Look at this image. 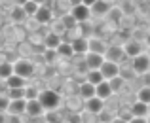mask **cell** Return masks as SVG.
Listing matches in <instances>:
<instances>
[{
  "label": "cell",
  "mask_w": 150,
  "mask_h": 123,
  "mask_svg": "<svg viewBox=\"0 0 150 123\" xmlns=\"http://www.w3.org/2000/svg\"><path fill=\"white\" fill-rule=\"evenodd\" d=\"M38 101H40L42 106H44L46 112H53V110H59V108H61L63 98H61V95H59L57 91H53V89H42Z\"/></svg>",
  "instance_id": "6da1fadb"
},
{
  "label": "cell",
  "mask_w": 150,
  "mask_h": 123,
  "mask_svg": "<svg viewBox=\"0 0 150 123\" xmlns=\"http://www.w3.org/2000/svg\"><path fill=\"white\" fill-rule=\"evenodd\" d=\"M13 74H17V76L25 78V80H30V78L34 76V63L30 61V59H17V61L13 63Z\"/></svg>",
  "instance_id": "7a4b0ae2"
},
{
  "label": "cell",
  "mask_w": 150,
  "mask_h": 123,
  "mask_svg": "<svg viewBox=\"0 0 150 123\" xmlns=\"http://www.w3.org/2000/svg\"><path fill=\"white\" fill-rule=\"evenodd\" d=\"M122 47H124L125 57H127V59H135V57H139L141 53H144V47H146V46H144L143 42L131 38V40H127V42L122 44Z\"/></svg>",
  "instance_id": "3957f363"
},
{
  "label": "cell",
  "mask_w": 150,
  "mask_h": 123,
  "mask_svg": "<svg viewBox=\"0 0 150 123\" xmlns=\"http://www.w3.org/2000/svg\"><path fill=\"white\" fill-rule=\"evenodd\" d=\"M131 66L137 76H143V74L150 72V53H141L139 57L131 59Z\"/></svg>",
  "instance_id": "277c9868"
},
{
  "label": "cell",
  "mask_w": 150,
  "mask_h": 123,
  "mask_svg": "<svg viewBox=\"0 0 150 123\" xmlns=\"http://www.w3.org/2000/svg\"><path fill=\"white\" fill-rule=\"evenodd\" d=\"M69 13L74 17V21H76L78 25H82V23H88L89 19H91V8H88L86 4H78V6L70 8Z\"/></svg>",
  "instance_id": "5b68a950"
},
{
  "label": "cell",
  "mask_w": 150,
  "mask_h": 123,
  "mask_svg": "<svg viewBox=\"0 0 150 123\" xmlns=\"http://www.w3.org/2000/svg\"><path fill=\"white\" fill-rule=\"evenodd\" d=\"M34 19L38 21V25H40V27L42 25H51V23H53V19H55L53 8H51V6H46V4H40L36 15H34Z\"/></svg>",
  "instance_id": "8992f818"
},
{
  "label": "cell",
  "mask_w": 150,
  "mask_h": 123,
  "mask_svg": "<svg viewBox=\"0 0 150 123\" xmlns=\"http://www.w3.org/2000/svg\"><path fill=\"white\" fill-rule=\"evenodd\" d=\"M105 59L106 61H114V63H120L125 59V51L124 47H122V44H110L108 47H106V53H105Z\"/></svg>",
  "instance_id": "52a82bcc"
},
{
  "label": "cell",
  "mask_w": 150,
  "mask_h": 123,
  "mask_svg": "<svg viewBox=\"0 0 150 123\" xmlns=\"http://www.w3.org/2000/svg\"><path fill=\"white\" fill-rule=\"evenodd\" d=\"M11 117H21L23 114H27V98H15V101H10V106H8V112Z\"/></svg>",
  "instance_id": "ba28073f"
},
{
  "label": "cell",
  "mask_w": 150,
  "mask_h": 123,
  "mask_svg": "<svg viewBox=\"0 0 150 123\" xmlns=\"http://www.w3.org/2000/svg\"><path fill=\"white\" fill-rule=\"evenodd\" d=\"M84 63H86V66H88V70H99L103 66V63H105V55L88 51V53L84 55Z\"/></svg>",
  "instance_id": "9c48e42d"
},
{
  "label": "cell",
  "mask_w": 150,
  "mask_h": 123,
  "mask_svg": "<svg viewBox=\"0 0 150 123\" xmlns=\"http://www.w3.org/2000/svg\"><path fill=\"white\" fill-rule=\"evenodd\" d=\"M99 70L103 72V76H105V80H112V78L120 76V63L106 61V59H105V63H103V66H101Z\"/></svg>",
  "instance_id": "30bf717a"
},
{
  "label": "cell",
  "mask_w": 150,
  "mask_h": 123,
  "mask_svg": "<svg viewBox=\"0 0 150 123\" xmlns=\"http://www.w3.org/2000/svg\"><path fill=\"white\" fill-rule=\"evenodd\" d=\"M105 106H106V101H103V98H99L95 95V97H91V98H88V101H86V108L84 110H89V112H93V114H97V116H99L103 110H105Z\"/></svg>",
  "instance_id": "8fae6325"
},
{
  "label": "cell",
  "mask_w": 150,
  "mask_h": 123,
  "mask_svg": "<svg viewBox=\"0 0 150 123\" xmlns=\"http://www.w3.org/2000/svg\"><path fill=\"white\" fill-rule=\"evenodd\" d=\"M46 114L44 106L40 104L38 98H33V101H27V116L30 117H42Z\"/></svg>",
  "instance_id": "7c38bea8"
},
{
  "label": "cell",
  "mask_w": 150,
  "mask_h": 123,
  "mask_svg": "<svg viewBox=\"0 0 150 123\" xmlns=\"http://www.w3.org/2000/svg\"><path fill=\"white\" fill-rule=\"evenodd\" d=\"M88 44H89V51H91V53H101V55H105L106 47H108V44L103 40V38H99V36L88 38Z\"/></svg>",
  "instance_id": "4fadbf2b"
},
{
  "label": "cell",
  "mask_w": 150,
  "mask_h": 123,
  "mask_svg": "<svg viewBox=\"0 0 150 123\" xmlns=\"http://www.w3.org/2000/svg\"><path fill=\"white\" fill-rule=\"evenodd\" d=\"M72 44V49H74V55H86L89 51V44H88V38L84 36H76L70 40Z\"/></svg>",
  "instance_id": "5bb4252c"
},
{
  "label": "cell",
  "mask_w": 150,
  "mask_h": 123,
  "mask_svg": "<svg viewBox=\"0 0 150 123\" xmlns=\"http://www.w3.org/2000/svg\"><path fill=\"white\" fill-rule=\"evenodd\" d=\"M78 95H80L84 101H88V98H91V97H95L97 95V85H93L91 82H82L80 83V87H78Z\"/></svg>",
  "instance_id": "9a60e30c"
},
{
  "label": "cell",
  "mask_w": 150,
  "mask_h": 123,
  "mask_svg": "<svg viewBox=\"0 0 150 123\" xmlns=\"http://www.w3.org/2000/svg\"><path fill=\"white\" fill-rule=\"evenodd\" d=\"M61 34H57V32H53V30H50L48 34L44 36V40H42V44H44V47L46 49H57L59 46H61Z\"/></svg>",
  "instance_id": "2e32d148"
},
{
  "label": "cell",
  "mask_w": 150,
  "mask_h": 123,
  "mask_svg": "<svg viewBox=\"0 0 150 123\" xmlns=\"http://www.w3.org/2000/svg\"><path fill=\"white\" fill-rule=\"evenodd\" d=\"M65 104L69 106V110H70V112H82V110L86 108V101L80 97V95H78V97L70 95V97L65 101Z\"/></svg>",
  "instance_id": "e0dca14e"
},
{
  "label": "cell",
  "mask_w": 150,
  "mask_h": 123,
  "mask_svg": "<svg viewBox=\"0 0 150 123\" xmlns=\"http://www.w3.org/2000/svg\"><path fill=\"white\" fill-rule=\"evenodd\" d=\"M10 19H11V23H15V25H21V23H27L29 15L25 13L23 6H13L11 11H10Z\"/></svg>",
  "instance_id": "ac0fdd59"
},
{
  "label": "cell",
  "mask_w": 150,
  "mask_h": 123,
  "mask_svg": "<svg viewBox=\"0 0 150 123\" xmlns=\"http://www.w3.org/2000/svg\"><path fill=\"white\" fill-rule=\"evenodd\" d=\"M108 11H110V2H106V0H97L91 6V15H95V17H105Z\"/></svg>",
  "instance_id": "d6986e66"
},
{
  "label": "cell",
  "mask_w": 150,
  "mask_h": 123,
  "mask_svg": "<svg viewBox=\"0 0 150 123\" xmlns=\"http://www.w3.org/2000/svg\"><path fill=\"white\" fill-rule=\"evenodd\" d=\"M129 108H131L133 116H139V117H148L150 116V104H144V102H141V101H135Z\"/></svg>",
  "instance_id": "ffe728a7"
},
{
  "label": "cell",
  "mask_w": 150,
  "mask_h": 123,
  "mask_svg": "<svg viewBox=\"0 0 150 123\" xmlns=\"http://www.w3.org/2000/svg\"><path fill=\"white\" fill-rule=\"evenodd\" d=\"M97 97L103 98V101H108V98L114 97V91H112V87H110V82L108 80L101 82L99 85H97Z\"/></svg>",
  "instance_id": "44dd1931"
},
{
  "label": "cell",
  "mask_w": 150,
  "mask_h": 123,
  "mask_svg": "<svg viewBox=\"0 0 150 123\" xmlns=\"http://www.w3.org/2000/svg\"><path fill=\"white\" fill-rule=\"evenodd\" d=\"M8 89H13V87H27V80L21 76H17V74H11L8 80H4Z\"/></svg>",
  "instance_id": "7402d4cb"
},
{
  "label": "cell",
  "mask_w": 150,
  "mask_h": 123,
  "mask_svg": "<svg viewBox=\"0 0 150 123\" xmlns=\"http://www.w3.org/2000/svg\"><path fill=\"white\" fill-rule=\"evenodd\" d=\"M55 51H57L59 57H65V59L74 57V49H72V44L70 42H61V46H59Z\"/></svg>",
  "instance_id": "603a6c76"
},
{
  "label": "cell",
  "mask_w": 150,
  "mask_h": 123,
  "mask_svg": "<svg viewBox=\"0 0 150 123\" xmlns=\"http://www.w3.org/2000/svg\"><path fill=\"white\" fill-rule=\"evenodd\" d=\"M116 110L110 108V106H105V110L99 114V121H105V123H112L114 119H116Z\"/></svg>",
  "instance_id": "cb8c5ba5"
},
{
  "label": "cell",
  "mask_w": 150,
  "mask_h": 123,
  "mask_svg": "<svg viewBox=\"0 0 150 123\" xmlns=\"http://www.w3.org/2000/svg\"><path fill=\"white\" fill-rule=\"evenodd\" d=\"M11 74H13V63L2 61L0 63V80H8Z\"/></svg>",
  "instance_id": "d4e9b609"
},
{
  "label": "cell",
  "mask_w": 150,
  "mask_h": 123,
  "mask_svg": "<svg viewBox=\"0 0 150 123\" xmlns=\"http://www.w3.org/2000/svg\"><path fill=\"white\" fill-rule=\"evenodd\" d=\"M86 80L91 82L93 85H99L101 82H105V76H103L101 70H88V72H86Z\"/></svg>",
  "instance_id": "484cf974"
},
{
  "label": "cell",
  "mask_w": 150,
  "mask_h": 123,
  "mask_svg": "<svg viewBox=\"0 0 150 123\" xmlns=\"http://www.w3.org/2000/svg\"><path fill=\"white\" fill-rule=\"evenodd\" d=\"M120 76L124 78L125 82H127V80H133V78L137 76L135 70H133V66H131V63H129V65H124V63H122V65H120Z\"/></svg>",
  "instance_id": "4316f807"
},
{
  "label": "cell",
  "mask_w": 150,
  "mask_h": 123,
  "mask_svg": "<svg viewBox=\"0 0 150 123\" xmlns=\"http://www.w3.org/2000/svg\"><path fill=\"white\" fill-rule=\"evenodd\" d=\"M108 82H110V87H112L114 95L122 93V89L125 87V80H124L122 76H116V78H112V80H108Z\"/></svg>",
  "instance_id": "83f0119b"
},
{
  "label": "cell",
  "mask_w": 150,
  "mask_h": 123,
  "mask_svg": "<svg viewBox=\"0 0 150 123\" xmlns=\"http://www.w3.org/2000/svg\"><path fill=\"white\" fill-rule=\"evenodd\" d=\"M137 101L144 102V104H150V87L143 85L139 91H137Z\"/></svg>",
  "instance_id": "f1b7e54d"
},
{
  "label": "cell",
  "mask_w": 150,
  "mask_h": 123,
  "mask_svg": "<svg viewBox=\"0 0 150 123\" xmlns=\"http://www.w3.org/2000/svg\"><path fill=\"white\" fill-rule=\"evenodd\" d=\"M38 8H40V4H38V2L29 0V2L23 6V10H25V13L29 15V17H34V15H36V11H38Z\"/></svg>",
  "instance_id": "f546056e"
},
{
  "label": "cell",
  "mask_w": 150,
  "mask_h": 123,
  "mask_svg": "<svg viewBox=\"0 0 150 123\" xmlns=\"http://www.w3.org/2000/svg\"><path fill=\"white\" fill-rule=\"evenodd\" d=\"M122 15H124V11H122V8H110V11L106 13V19L112 23H118L122 19Z\"/></svg>",
  "instance_id": "4dcf8cb0"
},
{
  "label": "cell",
  "mask_w": 150,
  "mask_h": 123,
  "mask_svg": "<svg viewBox=\"0 0 150 123\" xmlns=\"http://www.w3.org/2000/svg\"><path fill=\"white\" fill-rule=\"evenodd\" d=\"M8 97L10 101H15V98H25V87H13V89H8Z\"/></svg>",
  "instance_id": "1f68e13d"
},
{
  "label": "cell",
  "mask_w": 150,
  "mask_h": 123,
  "mask_svg": "<svg viewBox=\"0 0 150 123\" xmlns=\"http://www.w3.org/2000/svg\"><path fill=\"white\" fill-rule=\"evenodd\" d=\"M51 30L57 32V34H65L69 29H67V25H65L63 19H53V23H51Z\"/></svg>",
  "instance_id": "d6a6232c"
},
{
  "label": "cell",
  "mask_w": 150,
  "mask_h": 123,
  "mask_svg": "<svg viewBox=\"0 0 150 123\" xmlns=\"http://www.w3.org/2000/svg\"><path fill=\"white\" fill-rule=\"evenodd\" d=\"M40 91L42 89H38V87H34V85H27L25 87V98H27V101L38 98V97H40Z\"/></svg>",
  "instance_id": "836d02e7"
},
{
  "label": "cell",
  "mask_w": 150,
  "mask_h": 123,
  "mask_svg": "<svg viewBox=\"0 0 150 123\" xmlns=\"http://www.w3.org/2000/svg\"><path fill=\"white\" fill-rule=\"evenodd\" d=\"M82 123H99V116L89 110H82Z\"/></svg>",
  "instance_id": "e575fe53"
},
{
  "label": "cell",
  "mask_w": 150,
  "mask_h": 123,
  "mask_svg": "<svg viewBox=\"0 0 150 123\" xmlns=\"http://www.w3.org/2000/svg\"><path fill=\"white\" fill-rule=\"evenodd\" d=\"M46 117H48V121L51 123H63L65 121V117H59V110H53V112H46Z\"/></svg>",
  "instance_id": "d590c367"
},
{
  "label": "cell",
  "mask_w": 150,
  "mask_h": 123,
  "mask_svg": "<svg viewBox=\"0 0 150 123\" xmlns=\"http://www.w3.org/2000/svg\"><path fill=\"white\" fill-rule=\"evenodd\" d=\"M65 121H69V123H82V112H70L69 116H65Z\"/></svg>",
  "instance_id": "8d00e7d4"
},
{
  "label": "cell",
  "mask_w": 150,
  "mask_h": 123,
  "mask_svg": "<svg viewBox=\"0 0 150 123\" xmlns=\"http://www.w3.org/2000/svg\"><path fill=\"white\" fill-rule=\"evenodd\" d=\"M8 106H10V97H8V95H0V112L6 114Z\"/></svg>",
  "instance_id": "74e56055"
},
{
  "label": "cell",
  "mask_w": 150,
  "mask_h": 123,
  "mask_svg": "<svg viewBox=\"0 0 150 123\" xmlns=\"http://www.w3.org/2000/svg\"><path fill=\"white\" fill-rule=\"evenodd\" d=\"M127 123H148V117H139V116H133Z\"/></svg>",
  "instance_id": "f35d334b"
},
{
  "label": "cell",
  "mask_w": 150,
  "mask_h": 123,
  "mask_svg": "<svg viewBox=\"0 0 150 123\" xmlns=\"http://www.w3.org/2000/svg\"><path fill=\"white\" fill-rule=\"evenodd\" d=\"M143 85H146V87H150V72H146V74H143Z\"/></svg>",
  "instance_id": "ab89813d"
},
{
  "label": "cell",
  "mask_w": 150,
  "mask_h": 123,
  "mask_svg": "<svg viewBox=\"0 0 150 123\" xmlns=\"http://www.w3.org/2000/svg\"><path fill=\"white\" fill-rule=\"evenodd\" d=\"M29 0H13V6H25Z\"/></svg>",
  "instance_id": "60d3db41"
},
{
  "label": "cell",
  "mask_w": 150,
  "mask_h": 123,
  "mask_svg": "<svg viewBox=\"0 0 150 123\" xmlns=\"http://www.w3.org/2000/svg\"><path fill=\"white\" fill-rule=\"evenodd\" d=\"M95 2H97V0H82V4H86L88 8H91V6H93Z\"/></svg>",
  "instance_id": "b9f144b4"
},
{
  "label": "cell",
  "mask_w": 150,
  "mask_h": 123,
  "mask_svg": "<svg viewBox=\"0 0 150 123\" xmlns=\"http://www.w3.org/2000/svg\"><path fill=\"white\" fill-rule=\"evenodd\" d=\"M112 123H127V121H125V119H124V117H120V116H116V119H114Z\"/></svg>",
  "instance_id": "7bdbcfd3"
},
{
  "label": "cell",
  "mask_w": 150,
  "mask_h": 123,
  "mask_svg": "<svg viewBox=\"0 0 150 123\" xmlns=\"http://www.w3.org/2000/svg\"><path fill=\"white\" fill-rule=\"evenodd\" d=\"M70 4H72V6H78V4H82V0H69Z\"/></svg>",
  "instance_id": "ee69618b"
},
{
  "label": "cell",
  "mask_w": 150,
  "mask_h": 123,
  "mask_svg": "<svg viewBox=\"0 0 150 123\" xmlns=\"http://www.w3.org/2000/svg\"><path fill=\"white\" fill-rule=\"evenodd\" d=\"M0 123H6V117H4V112H0Z\"/></svg>",
  "instance_id": "f6af8a7d"
},
{
  "label": "cell",
  "mask_w": 150,
  "mask_h": 123,
  "mask_svg": "<svg viewBox=\"0 0 150 123\" xmlns=\"http://www.w3.org/2000/svg\"><path fill=\"white\" fill-rule=\"evenodd\" d=\"M34 2H38V4H44V0H34Z\"/></svg>",
  "instance_id": "bcb514c9"
},
{
  "label": "cell",
  "mask_w": 150,
  "mask_h": 123,
  "mask_svg": "<svg viewBox=\"0 0 150 123\" xmlns=\"http://www.w3.org/2000/svg\"><path fill=\"white\" fill-rule=\"evenodd\" d=\"M106 2H114V0H106Z\"/></svg>",
  "instance_id": "7dc6e473"
},
{
  "label": "cell",
  "mask_w": 150,
  "mask_h": 123,
  "mask_svg": "<svg viewBox=\"0 0 150 123\" xmlns=\"http://www.w3.org/2000/svg\"><path fill=\"white\" fill-rule=\"evenodd\" d=\"M63 123H69V121H63Z\"/></svg>",
  "instance_id": "c3c4849f"
},
{
  "label": "cell",
  "mask_w": 150,
  "mask_h": 123,
  "mask_svg": "<svg viewBox=\"0 0 150 123\" xmlns=\"http://www.w3.org/2000/svg\"><path fill=\"white\" fill-rule=\"evenodd\" d=\"M99 123H105V121H99Z\"/></svg>",
  "instance_id": "681fc988"
},
{
  "label": "cell",
  "mask_w": 150,
  "mask_h": 123,
  "mask_svg": "<svg viewBox=\"0 0 150 123\" xmlns=\"http://www.w3.org/2000/svg\"><path fill=\"white\" fill-rule=\"evenodd\" d=\"M46 123H51V121H46Z\"/></svg>",
  "instance_id": "f907efd6"
}]
</instances>
